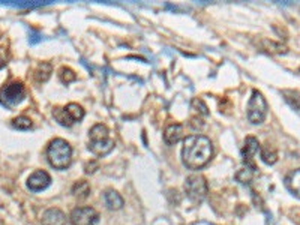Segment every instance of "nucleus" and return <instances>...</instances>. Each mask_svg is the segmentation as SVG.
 Masks as SVG:
<instances>
[{
    "label": "nucleus",
    "mask_w": 300,
    "mask_h": 225,
    "mask_svg": "<svg viewBox=\"0 0 300 225\" xmlns=\"http://www.w3.org/2000/svg\"><path fill=\"white\" fill-rule=\"evenodd\" d=\"M213 156V144L204 135H189L183 141L182 159L189 170L206 167Z\"/></svg>",
    "instance_id": "f257e3e1"
},
{
    "label": "nucleus",
    "mask_w": 300,
    "mask_h": 225,
    "mask_svg": "<svg viewBox=\"0 0 300 225\" xmlns=\"http://www.w3.org/2000/svg\"><path fill=\"white\" fill-rule=\"evenodd\" d=\"M114 147V140L104 123H96L89 131V150L96 156H105Z\"/></svg>",
    "instance_id": "f03ea898"
},
{
    "label": "nucleus",
    "mask_w": 300,
    "mask_h": 225,
    "mask_svg": "<svg viewBox=\"0 0 300 225\" xmlns=\"http://www.w3.org/2000/svg\"><path fill=\"white\" fill-rule=\"evenodd\" d=\"M47 159L56 170H66L72 161V147L63 138H54L47 146Z\"/></svg>",
    "instance_id": "7ed1b4c3"
},
{
    "label": "nucleus",
    "mask_w": 300,
    "mask_h": 225,
    "mask_svg": "<svg viewBox=\"0 0 300 225\" xmlns=\"http://www.w3.org/2000/svg\"><path fill=\"white\" fill-rule=\"evenodd\" d=\"M267 102L261 92L254 90L248 102V120L254 125H261L267 117Z\"/></svg>",
    "instance_id": "20e7f679"
},
{
    "label": "nucleus",
    "mask_w": 300,
    "mask_h": 225,
    "mask_svg": "<svg viewBox=\"0 0 300 225\" xmlns=\"http://www.w3.org/2000/svg\"><path fill=\"white\" fill-rule=\"evenodd\" d=\"M26 98V89L21 81L8 83L0 89V104L3 107H15Z\"/></svg>",
    "instance_id": "39448f33"
},
{
    "label": "nucleus",
    "mask_w": 300,
    "mask_h": 225,
    "mask_svg": "<svg viewBox=\"0 0 300 225\" xmlns=\"http://www.w3.org/2000/svg\"><path fill=\"white\" fill-rule=\"evenodd\" d=\"M185 192L194 203H200L207 197L209 185L201 174H191L185 180Z\"/></svg>",
    "instance_id": "423d86ee"
},
{
    "label": "nucleus",
    "mask_w": 300,
    "mask_h": 225,
    "mask_svg": "<svg viewBox=\"0 0 300 225\" xmlns=\"http://www.w3.org/2000/svg\"><path fill=\"white\" fill-rule=\"evenodd\" d=\"M53 116H54V119L62 125V126H72V125H75L77 122H80L83 120V117H84V110H83V107H80L78 104H68L66 107H57L54 108V111H53Z\"/></svg>",
    "instance_id": "0eeeda50"
},
{
    "label": "nucleus",
    "mask_w": 300,
    "mask_h": 225,
    "mask_svg": "<svg viewBox=\"0 0 300 225\" xmlns=\"http://www.w3.org/2000/svg\"><path fill=\"white\" fill-rule=\"evenodd\" d=\"M69 219L72 225H96L99 222V213L90 206H83L71 212Z\"/></svg>",
    "instance_id": "6e6552de"
},
{
    "label": "nucleus",
    "mask_w": 300,
    "mask_h": 225,
    "mask_svg": "<svg viewBox=\"0 0 300 225\" xmlns=\"http://www.w3.org/2000/svg\"><path fill=\"white\" fill-rule=\"evenodd\" d=\"M258 150H260V143H258V140L254 138V137H248L245 140V146L242 149V158H243V162L246 164V168L257 171L254 158L258 153Z\"/></svg>",
    "instance_id": "1a4fd4ad"
},
{
    "label": "nucleus",
    "mask_w": 300,
    "mask_h": 225,
    "mask_svg": "<svg viewBox=\"0 0 300 225\" xmlns=\"http://www.w3.org/2000/svg\"><path fill=\"white\" fill-rule=\"evenodd\" d=\"M51 183V177L47 171L44 170H38L33 174H30V177L28 179V188L33 192H39L44 191L45 188H48Z\"/></svg>",
    "instance_id": "9d476101"
},
{
    "label": "nucleus",
    "mask_w": 300,
    "mask_h": 225,
    "mask_svg": "<svg viewBox=\"0 0 300 225\" xmlns=\"http://www.w3.org/2000/svg\"><path fill=\"white\" fill-rule=\"evenodd\" d=\"M42 225H66V215L60 209L51 207L42 215Z\"/></svg>",
    "instance_id": "9b49d317"
},
{
    "label": "nucleus",
    "mask_w": 300,
    "mask_h": 225,
    "mask_svg": "<svg viewBox=\"0 0 300 225\" xmlns=\"http://www.w3.org/2000/svg\"><path fill=\"white\" fill-rule=\"evenodd\" d=\"M183 137V126L179 123H173L168 125L164 131V141L168 146H174L176 143L182 140Z\"/></svg>",
    "instance_id": "f8f14e48"
},
{
    "label": "nucleus",
    "mask_w": 300,
    "mask_h": 225,
    "mask_svg": "<svg viewBox=\"0 0 300 225\" xmlns=\"http://www.w3.org/2000/svg\"><path fill=\"white\" fill-rule=\"evenodd\" d=\"M285 186L287 189L294 195V197L300 198V168L293 170L285 176Z\"/></svg>",
    "instance_id": "ddd939ff"
},
{
    "label": "nucleus",
    "mask_w": 300,
    "mask_h": 225,
    "mask_svg": "<svg viewBox=\"0 0 300 225\" xmlns=\"http://www.w3.org/2000/svg\"><path fill=\"white\" fill-rule=\"evenodd\" d=\"M104 201H105V206L108 207L110 210H120L125 206V201H123L122 195L119 192H116L114 189H107L104 192Z\"/></svg>",
    "instance_id": "4468645a"
},
{
    "label": "nucleus",
    "mask_w": 300,
    "mask_h": 225,
    "mask_svg": "<svg viewBox=\"0 0 300 225\" xmlns=\"http://www.w3.org/2000/svg\"><path fill=\"white\" fill-rule=\"evenodd\" d=\"M51 74H53V66H51V63L42 62V63H39L38 68L35 69L33 77H35V81H36V83H45V81L50 80Z\"/></svg>",
    "instance_id": "2eb2a0df"
},
{
    "label": "nucleus",
    "mask_w": 300,
    "mask_h": 225,
    "mask_svg": "<svg viewBox=\"0 0 300 225\" xmlns=\"http://www.w3.org/2000/svg\"><path fill=\"white\" fill-rule=\"evenodd\" d=\"M260 156H261L263 162L267 165H273L278 161V152L270 144H264L263 147H260Z\"/></svg>",
    "instance_id": "dca6fc26"
},
{
    "label": "nucleus",
    "mask_w": 300,
    "mask_h": 225,
    "mask_svg": "<svg viewBox=\"0 0 300 225\" xmlns=\"http://www.w3.org/2000/svg\"><path fill=\"white\" fill-rule=\"evenodd\" d=\"M90 185H89V182H86V180H80V182H77L74 186H72V195L77 198H87L90 195Z\"/></svg>",
    "instance_id": "f3484780"
},
{
    "label": "nucleus",
    "mask_w": 300,
    "mask_h": 225,
    "mask_svg": "<svg viewBox=\"0 0 300 225\" xmlns=\"http://www.w3.org/2000/svg\"><path fill=\"white\" fill-rule=\"evenodd\" d=\"M282 96L291 108L300 112V93L297 90H282Z\"/></svg>",
    "instance_id": "a211bd4d"
},
{
    "label": "nucleus",
    "mask_w": 300,
    "mask_h": 225,
    "mask_svg": "<svg viewBox=\"0 0 300 225\" xmlns=\"http://www.w3.org/2000/svg\"><path fill=\"white\" fill-rule=\"evenodd\" d=\"M12 126L18 131H29L33 126V122L26 116H18L12 120Z\"/></svg>",
    "instance_id": "6ab92c4d"
},
{
    "label": "nucleus",
    "mask_w": 300,
    "mask_h": 225,
    "mask_svg": "<svg viewBox=\"0 0 300 225\" xmlns=\"http://www.w3.org/2000/svg\"><path fill=\"white\" fill-rule=\"evenodd\" d=\"M59 78H60V81H62L63 85H69V83H72V81L77 80V74H75L71 68L63 66V68H60V71H59Z\"/></svg>",
    "instance_id": "aec40b11"
},
{
    "label": "nucleus",
    "mask_w": 300,
    "mask_h": 225,
    "mask_svg": "<svg viewBox=\"0 0 300 225\" xmlns=\"http://www.w3.org/2000/svg\"><path fill=\"white\" fill-rule=\"evenodd\" d=\"M192 108L198 112V114H201V116H209V108H207V105H206V104L203 102V99H200V98H195V99L192 101Z\"/></svg>",
    "instance_id": "412c9836"
},
{
    "label": "nucleus",
    "mask_w": 300,
    "mask_h": 225,
    "mask_svg": "<svg viewBox=\"0 0 300 225\" xmlns=\"http://www.w3.org/2000/svg\"><path fill=\"white\" fill-rule=\"evenodd\" d=\"M266 45H267V48H269V51H272V53H287V48L285 47H282V45H276L275 42H269V41H266Z\"/></svg>",
    "instance_id": "4be33fe9"
},
{
    "label": "nucleus",
    "mask_w": 300,
    "mask_h": 225,
    "mask_svg": "<svg viewBox=\"0 0 300 225\" xmlns=\"http://www.w3.org/2000/svg\"><path fill=\"white\" fill-rule=\"evenodd\" d=\"M9 62V53L5 47H0V69L5 68Z\"/></svg>",
    "instance_id": "5701e85b"
},
{
    "label": "nucleus",
    "mask_w": 300,
    "mask_h": 225,
    "mask_svg": "<svg viewBox=\"0 0 300 225\" xmlns=\"http://www.w3.org/2000/svg\"><path fill=\"white\" fill-rule=\"evenodd\" d=\"M299 71H300V69H299Z\"/></svg>",
    "instance_id": "b1692460"
}]
</instances>
